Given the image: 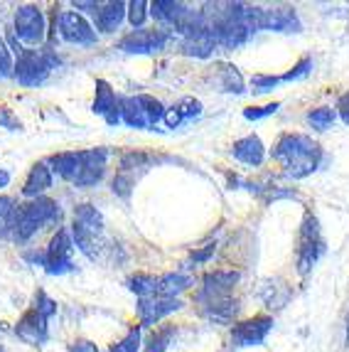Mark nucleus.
I'll return each instance as SVG.
<instances>
[{
    "instance_id": "f257e3e1",
    "label": "nucleus",
    "mask_w": 349,
    "mask_h": 352,
    "mask_svg": "<svg viewBox=\"0 0 349 352\" xmlns=\"http://www.w3.org/2000/svg\"><path fill=\"white\" fill-rule=\"evenodd\" d=\"M273 160L283 165V170L293 180H303L320 168L322 148L305 133H285L273 148Z\"/></svg>"
},
{
    "instance_id": "f03ea898",
    "label": "nucleus",
    "mask_w": 349,
    "mask_h": 352,
    "mask_svg": "<svg viewBox=\"0 0 349 352\" xmlns=\"http://www.w3.org/2000/svg\"><path fill=\"white\" fill-rule=\"evenodd\" d=\"M59 219V205L49 197H35V200L18 205L15 210V222H12V239L18 244H25L40 232L45 224L57 222Z\"/></svg>"
},
{
    "instance_id": "7ed1b4c3",
    "label": "nucleus",
    "mask_w": 349,
    "mask_h": 352,
    "mask_svg": "<svg viewBox=\"0 0 349 352\" xmlns=\"http://www.w3.org/2000/svg\"><path fill=\"white\" fill-rule=\"evenodd\" d=\"M59 65V59L49 50H23L15 62L12 76L18 79L23 87H37L49 76V72Z\"/></svg>"
},
{
    "instance_id": "20e7f679",
    "label": "nucleus",
    "mask_w": 349,
    "mask_h": 352,
    "mask_svg": "<svg viewBox=\"0 0 349 352\" xmlns=\"http://www.w3.org/2000/svg\"><path fill=\"white\" fill-rule=\"evenodd\" d=\"M322 254H325V236H322L320 222L313 214H305L300 239H297V274L305 276L308 271H313Z\"/></svg>"
},
{
    "instance_id": "39448f33",
    "label": "nucleus",
    "mask_w": 349,
    "mask_h": 352,
    "mask_svg": "<svg viewBox=\"0 0 349 352\" xmlns=\"http://www.w3.org/2000/svg\"><path fill=\"white\" fill-rule=\"evenodd\" d=\"M74 239H71V232L67 227L57 229V234L49 239V247L45 252V271L52 274V276H62V274H69L74 271Z\"/></svg>"
},
{
    "instance_id": "423d86ee",
    "label": "nucleus",
    "mask_w": 349,
    "mask_h": 352,
    "mask_svg": "<svg viewBox=\"0 0 349 352\" xmlns=\"http://www.w3.org/2000/svg\"><path fill=\"white\" fill-rule=\"evenodd\" d=\"M54 32H59V37L69 45H82V47L96 45V30L87 23V18H82L74 10L54 15Z\"/></svg>"
},
{
    "instance_id": "0eeeda50",
    "label": "nucleus",
    "mask_w": 349,
    "mask_h": 352,
    "mask_svg": "<svg viewBox=\"0 0 349 352\" xmlns=\"http://www.w3.org/2000/svg\"><path fill=\"white\" fill-rule=\"evenodd\" d=\"M15 37L25 45H42L47 37V20L45 12L37 6H23L15 10Z\"/></svg>"
},
{
    "instance_id": "6e6552de",
    "label": "nucleus",
    "mask_w": 349,
    "mask_h": 352,
    "mask_svg": "<svg viewBox=\"0 0 349 352\" xmlns=\"http://www.w3.org/2000/svg\"><path fill=\"white\" fill-rule=\"evenodd\" d=\"M239 271H210L202 278V294H199V300L204 303V308L232 300V291L239 283Z\"/></svg>"
},
{
    "instance_id": "1a4fd4ad",
    "label": "nucleus",
    "mask_w": 349,
    "mask_h": 352,
    "mask_svg": "<svg viewBox=\"0 0 349 352\" xmlns=\"http://www.w3.org/2000/svg\"><path fill=\"white\" fill-rule=\"evenodd\" d=\"M271 330H273V318L254 316L249 320H241V323L234 325L229 342H232V347H258L266 342Z\"/></svg>"
},
{
    "instance_id": "9d476101",
    "label": "nucleus",
    "mask_w": 349,
    "mask_h": 352,
    "mask_svg": "<svg viewBox=\"0 0 349 352\" xmlns=\"http://www.w3.org/2000/svg\"><path fill=\"white\" fill-rule=\"evenodd\" d=\"M168 32L165 30H135L131 35H126L118 42V50L128 54H150V52H160L168 45Z\"/></svg>"
},
{
    "instance_id": "9b49d317",
    "label": "nucleus",
    "mask_w": 349,
    "mask_h": 352,
    "mask_svg": "<svg viewBox=\"0 0 349 352\" xmlns=\"http://www.w3.org/2000/svg\"><path fill=\"white\" fill-rule=\"evenodd\" d=\"M182 300L180 298H163V296H150V298H140L138 300V318L140 325H155L160 323L163 318H168L170 313L180 311Z\"/></svg>"
},
{
    "instance_id": "f8f14e48",
    "label": "nucleus",
    "mask_w": 349,
    "mask_h": 352,
    "mask_svg": "<svg viewBox=\"0 0 349 352\" xmlns=\"http://www.w3.org/2000/svg\"><path fill=\"white\" fill-rule=\"evenodd\" d=\"M82 155H84V168L79 173V177L74 180V185L76 188H93V185H99L106 173L109 151L106 148H89V151H82Z\"/></svg>"
},
{
    "instance_id": "ddd939ff",
    "label": "nucleus",
    "mask_w": 349,
    "mask_h": 352,
    "mask_svg": "<svg viewBox=\"0 0 349 352\" xmlns=\"http://www.w3.org/2000/svg\"><path fill=\"white\" fill-rule=\"evenodd\" d=\"M47 323H49V320H45V318H42L35 308H30V311L18 320V325H15V333H18L20 340L27 342V345H35V347L45 345L47 338H49Z\"/></svg>"
},
{
    "instance_id": "4468645a",
    "label": "nucleus",
    "mask_w": 349,
    "mask_h": 352,
    "mask_svg": "<svg viewBox=\"0 0 349 352\" xmlns=\"http://www.w3.org/2000/svg\"><path fill=\"white\" fill-rule=\"evenodd\" d=\"M232 155L239 160V163L251 165V168H258V165L263 163V158H266V146H263V141L256 133H251L234 143Z\"/></svg>"
},
{
    "instance_id": "2eb2a0df",
    "label": "nucleus",
    "mask_w": 349,
    "mask_h": 352,
    "mask_svg": "<svg viewBox=\"0 0 349 352\" xmlns=\"http://www.w3.org/2000/svg\"><path fill=\"white\" fill-rule=\"evenodd\" d=\"M52 180H54L52 168L47 163H35L27 173V180L23 185V195L30 197V200L42 197V192H47V190L52 188Z\"/></svg>"
},
{
    "instance_id": "dca6fc26",
    "label": "nucleus",
    "mask_w": 349,
    "mask_h": 352,
    "mask_svg": "<svg viewBox=\"0 0 349 352\" xmlns=\"http://www.w3.org/2000/svg\"><path fill=\"white\" fill-rule=\"evenodd\" d=\"M126 12H128V6L121 3V0L106 3V6H101L99 12H96V28H99L101 32H106V35H109V32H116L123 20H126Z\"/></svg>"
},
{
    "instance_id": "f3484780",
    "label": "nucleus",
    "mask_w": 349,
    "mask_h": 352,
    "mask_svg": "<svg viewBox=\"0 0 349 352\" xmlns=\"http://www.w3.org/2000/svg\"><path fill=\"white\" fill-rule=\"evenodd\" d=\"M49 165H52V173H57L62 180L74 182L84 168V155H82V151L59 153V155H52V158H49Z\"/></svg>"
},
{
    "instance_id": "a211bd4d",
    "label": "nucleus",
    "mask_w": 349,
    "mask_h": 352,
    "mask_svg": "<svg viewBox=\"0 0 349 352\" xmlns=\"http://www.w3.org/2000/svg\"><path fill=\"white\" fill-rule=\"evenodd\" d=\"M266 30L275 32H300L295 8H271L266 10Z\"/></svg>"
},
{
    "instance_id": "6ab92c4d",
    "label": "nucleus",
    "mask_w": 349,
    "mask_h": 352,
    "mask_svg": "<svg viewBox=\"0 0 349 352\" xmlns=\"http://www.w3.org/2000/svg\"><path fill=\"white\" fill-rule=\"evenodd\" d=\"M214 47H216V37L207 28L194 32V35H187L182 40V52L190 54V57H210Z\"/></svg>"
},
{
    "instance_id": "aec40b11",
    "label": "nucleus",
    "mask_w": 349,
    "mask_h": 352,
    "mask_svg": "<svg viewBox=\"0 0 349 352\" xmlns=\"http://www.w3.org/2000/svg\"><path fill=\"white\" fill-rule=\"evenodd\" d=\"M190 286H192V278L185 276V274H165V276L157 278L155 296H163V298H177V296Z\"/></svg>"
},
{
    "instance_id": "412c9836",
    "label": "nucleus",
    "mask_w": 349,
    "mask_h": 352,
    "mask_svg": "<svg viewBox=\"0 0 349 352\" xmlns=\"http://www.w3.org/2000/svg\"><path fill=\"white\" fill-rule=\"evenodd\" d=\"M118 106H121V124H126L128 129H148V118L135 96L118 99Z\"/></svg>"
},
{
    "instance_id": "4be33fe9",
    "label": "nucleus",
    "mask_w": 349,
    "mask_h": 352,
    "mask_svg": "<svg viewBox=\"0 0 349 352\" xmlns=\"http://www.w3.org/2000/svg\"><path fill=\"white\" fill-rule=\"evenodd\" d=\"M116 106H118V99H116V91L111 89V84L104 82V79H96V96H93L91 111L106 118Z\"/></svg>"
},
{
    "instance_id": "5701e85b",
    "label": "nucleus",
    "mask_w": 349,
    "mask_h": 352,
    "mask_svg": "<svg viewBox=\"0 0 349 352\" xmlns=\"http://www.w3.org/2000/svg\"><path fill=\"white\" fill-rule=\"evenodd\" d=\"M74 224H79V227H84L87 232H91L96 236L104 232V217H101V212L93 205H76Z\"/></svg>"
},
{
    "instance_id": "b1692460",
    "label": "nucleus",
    "mask_w": 349,
    "mask_h": 352,
    "mask_svg": "<svg viewBox=\"0 0 349 352\" xmlns=\"http://www.w3.org/2000/svg\"><path fill=\"white\" fill-rule=\"evenodd\" d=\"M135 99H138L140 109H143V113H146L148 126L160 124V121L165 118V111H168V109H165L160 99H155V96H150V94H138Z\"/></svg>"
},
{
    "instance_id": "393cba45",
    "label": "nucleus",
    "mask_w": 349,
    "mask_h": 352,
    "mask_svg": "<svg viewBox=\"0 0 349 352\" xmlns=\"http://www.w3.org/2000/svg\"><path fill=\"white\" fill-rule=\"evenodd\" d=\"M128 288L138 298H150V296H155L157 278L150 276V274H135V276L128 278Z\"/></svg>"
},
{
    "instance_id": "a878e982",
    "label": "nucleus",
    "mask_w": 349,
    "mask_h": 352,
    "mask_svg": "<svg viewBox=\"0 0 349 352\" xmlns=\"http://www.w3.org/2000/svg\"><path fill=\"white\" fill-rule=\"evenodd\" d=\"M337 121V111L332 106H320V109H313L308 113V124L313 126L315 131H327L332 129V124Z\"/></svg>"
},
{
    "instance_id": "bb28decb",
    "label": "nucleus",
    "mask_w": 349,
    "mask_h": 352,
    "mask_svg": "<svg viewBox=\"0 0 349 352\" xmlns=\"http://www.w3.org/2000/svg\"><path fill=\"white\" fill-rule=\"evenodd\" d=\"M140 340H143V330H140V325H135L123 335L121 340L113 342L109 352H140Z\"/></svg>"
},
{
    "instance_id": "cd10ccee",
    "label": "nucleus",
    "mask_w": 349,
    "mask_h": 352,
    "mask_svg": "<svg viewBox=\"0 0 349 352\" xmlns=\"http://www.w3.org/2000/svg\"><path fill=\"white\" fill-rule=\"evenodd\" d=\"M15 200L0 195V236L12 234V222H15Z\"/></svg>"
},
{
    "instance_id": "c85d7f7f",
    "label": "nucleus",
    "mask_w": 349,
    "mask_h": 352,
    "mask_svg": "<svg viewBox=\"0 0 349 352\" xmlns=\"http://www.w3.org/2000/svg\"><path fill=\"white\" fill-rule=\"evenodd\" d=\"M172 335H174L172 325H165V328L155 330V333L150 335V340H148V345H146V350H143V352H168Z\"/></svg>"
},
{
    "instance_id": "c756f323",
    "label": "nucleus",
    "mask_w": 349,
    "mask_h": 352,
    "mask_svg": "<svg viewBox=\"0 0 349 352\" xmlns=\"http://www.w3.org/2000/svg\"><path fill=\"white\" fill-rule=\"evenodd\" d=\"M148 3L146 0H133V3H128V12H126V18H128V23L133 25L135 30H140L143 25H146L148 15H150V10H148Z\"/></svg>"
},
{
    "instance_id": "7c9ffc66",
    "label": "nucleus",
    "mask_w": 349,
    "mask_h": 352,
    "mask_svg": "<svg viewBox=\"0 0 349 352\" xmlns=\"http://www.w3.org/2000/svg\"><path fill=\"white\" fill-rule=\"evenodd\" d=\"M174 109H177V113H180L182 124H185V121H192V118H197V116H202V104H199L197 99H192V96L182 99L180 104L174 106Z\"/></svg>"
},
{
    "instance_id": "2f4dec72",
    "label": "nucleus",
    "mask_w": 349,
    "mask_h": 352,
    "mask_svg": "<svg viewBox=\"0 0 349 352\" xmlns=\"http://www.w3.org/2000/svg\"><path fill=\"white\" fill-rule=\"evenodd\" d=\"M37 313H40L45 320H49V318L57 313V300H52L49 296L45 294V291H37L35 294V305H32Z\"/></svg>"
},
{
    "instance_id": "473e14b6",
    "label": "nucleus",
    "mask_w": 349,
    "mask_h": 352,
    "mask_svg": "<svg viewBox=\"0 0 349 352\" xmlns=\"http://www.w3.org/2000/svg\"><path fill=\"white\" fill-rule=\"evenodd\" d=\"M15 72V62H12V52L8 47V42L0 37V79H5V76H12Z\"/></svg>"
},
{
    "instance_id": "72a5a7b5",
    "label": "nucleus",
    "mask_w": 349,
    "mask_h": 352,
    "mask_svg": "<svg viewBox=\"0 0 349 352\" xmlns=\"http://www.w3.org/2000/svg\"><path fill=\"white\" fill-rule=\"evenodd\" d=\"M310 69H313V59L303 57L295 67H293L291 72H288V74L280 76V82H297V79H305V76L310 74Z\"/></svg>"
},
{
    "instance_id": "f704fd0d",
    "label": "nucleus",
    "mask_w": 349,
    "mask_h": 352,
    "mask_svg": "<svg viewBox=\"0 0 349 352\" xmlns=\"http://www.w3.org/2000/svg\"><path fill=\"white\" fill-rule=\"evenodd\" d=\"M278 109H280V101H273V104H266V106H256V109H244V118H249V121H261V118L273 116Z\"/></svg>"
},
{
    "instance_id": "c9c22d12",
    "label": "nucleus",
    "mask_w": 349,
    "mask_h": 352,
    "mask_svg": "<svg viewBox=\"0 0 349 352\" xmlns=\"http://www.w3.org/2000/svg\"><path fill=\"white\" fill-rule=\"evenodd\" d=\"M224 89L227 91H236V94H241L244 91V84H241V76H239V72L234 69V67H224Z\"/></svg>"
},
{
    "instance_id": "e433bc0d",
    "label": "nucleus",
    "mask_w": 349,
    "mask_h": 352,
    "mask_svg": "<svg viewBox=\"0 0 349 352\" xmlns=\"http://www.w3.org/2000/svg\"><path fill=\"white\" fill-rule=\"evenodd\" d=\"M251 84H254V89H256V91H271V89L280 84V76L256 74L254 79H251Z\"/></svg>"
},
{
    "instance_id": "4c0bfd02",
    "label": "nucleus",
    "mask_w": 349,
    "mask_h": 352,
    "mask_svg": "<svg viewBox=\"0 0 349 352\" xmlns=\"http://www.w3.org/2000/svg\"><path fill=\"white\" fill-rule=\"evenodd\" d=\"M0 129H10V131H20V121L12 116L10 109L0 106Z\"/></svg>"
},
{
    "instance_id": "58836bf2",
    "label": "nucleus",
    "mask_w": 349,
    "mask_h": 352,
    "mask_svg": "<svg viewBox=\"0 0 349 352\" xmlns=\"http://www.w3.org/2000/svg\"><path fill=\"white\" fill-rule=\"evenodd\" d=\"M214 252H216V244H207V247L199 249V252H192V261L194 264H204V261H207Z\"/></svg>"
},
{
    "instance_id": "ea45409f",
    "label": "nucleus",
    "mask_w": 349,
    "mask_h": 352,
    "mask_svg": "<svg viewBox=\"0 0 349 352\" xmlns=\"http://www.w3.org/2000/svg\"><path fill=\"white\" fill-rule=\"evenodd\" d=\"M165 126H168V129H177V126L182 124V118H180V113H177V109H168V111H165Z\"/></svg>"
},
{
    "instance_id": "a19ab883",
    "label": "nucleus",
    "mask_w": 349,
    "mask_h": 352,
    "mask_svg": "<svg viewBox=\"0 0 349 352\" xmlns=\"http://www.w3.org/2000/svg\"><path fill=\"white\" fill-rule=\"evenodd\" d=\"M74 8H76V10L93 12V15H96L101 6H99V3H93V0H74Z\"/></svg>"
},
{
    "instance_id": "79ce46f5",
    "label": "nucleus",
    "mask_w": 349,
    "mask_h": 352,
    "mask_svg": "<svg viewBox=\"0 0 349 352\" xmlns=\"http://www.w3.org/2000/svg\"><path fill=\"white\" fill-rule=\"evenodd\" d=\"M69 352H99V347L93 345V342H89V340H76V342H71Z\"/></svg>"
},
{
    "instance_id": "37998d69",
    "label": "nucleus",
    "mask_w": 349,
    "mask_h": 352,
    "mask_svg": "<svg viewBox=\"0 0 349 352\" xmlns=\"http://www.w3.org/2000/svg\"><path fill=\"white\" fill-rule=\"evenodd\" d=\"M339 116H342V121L349 126V91L339 99Z\"/></svg>"
},
{
    "instance_id": "c03bdc74",
    "label": "nucleus",
    "mask_w": 349,
    "mask_h": 352,
    "mask_svg": "<svg viewBox=\"0 0 349 352\" xmlns=\"http://www.w3.org/2000/svg\"><path fill=\"white\" fill-rule=\"evenodd\" d=\"M8 182H10V173H8V170H0V190L8 188Z\"/></svg>"
},
{
    "instance_id": "a18cd8bd",
    "label": "nucleus",
    "mask_w": 349,
    "mask_h": 352,
    "mask_svg": "<svg viewBox=\"0 0 349 352\" xmlns=\"http://www.w3.org/2000/svg\"><path fill=\"white\" fill-rule=\"evenodd\" d=\"M347 347H349V325H347Z\"/></svg>"
},
{
    "instance_id": "49530a36",
    "label": "nucleus",
    "mask_w": 349,
    "mask_h": 352,
    "mask_svg": "<svg viewBox=\"0 0 349 352\" xmlns=\"http://www.w3.org/2000/svg\"><path fill=\"white\" fill-rule=\"evenodd\" d=\"M0 352H3V347H0Z\"/></svg>"
}]
</instances>
